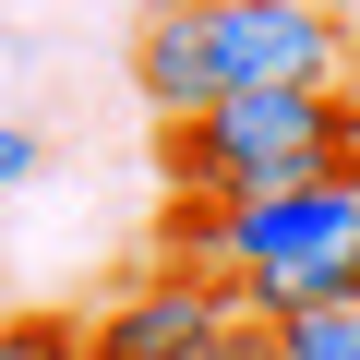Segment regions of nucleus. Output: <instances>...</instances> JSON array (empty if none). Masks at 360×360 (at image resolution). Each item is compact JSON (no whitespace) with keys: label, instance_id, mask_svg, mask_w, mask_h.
<instances>
[{"label":"nucleus","instance_id":"obj_2","mask_svg":"<svg viewBox=\"0 0 360 360\" xmlns=\"http://www.w3.org/2000/svg\"><path fill=\"white\" fill-rule=\"evenodd\" d=\"M229 324H240V300H229L217 276L156 264V276H132V288L84 324V360H205Z\"/></svg>","mask_w":360,"mask_h":360},{"label":"nucleus","instance_id":"obj_5","mask_svg":"<svg viewBox=\"0 0 360 360\" xmlns=\"http://www.w3.org/2000/svg\"><path fill=\"white\" fill-rule=\"evenodd\" d=\"M0 360H84V324H49V312H13V324H0Z\"/></svg>","mask_w":360,"mask_h":360},{"label":"nucleus","instance_id":"obj_7","mask_svg":"<svg viewBox=\"0 0 360 360\" xmlns=\"http://www.w3.org/2000/svg\"><path fill=\"white\" fill-rule=\"evenodd\" d=\"M205 360H276V336H264V324H252V312H240V324H229V336H217V348H205Z\"/></svg>","mask_w":360,"mask_h":360},{"label":"nucleus","instance_id":"obj_6","mask_svg":"<svg viewBox=\"0 0 360 360\" xmlns=\"http://www.w3.org/2000/svg\"><path fill=\"white\" fill-rule=\"evenodd\" d=\"M37 168H49V144H37L25 120H0V205H13V193H25V180H37Z\"/></svg>","mask_w":360,"mask_h":360},{"label":"nucleus","instance_id":"obj_4","mask_svg":"<svg viewBox=\"0 0 360 360\" xmlns=\"http://www.w3.org/2000/svg\"><path fill=\"white\" fill-rule=\"evenodd\" d=\"M264 336H276V360H360V300L288 312V324H264Z\"/></svg>","mask_w":360,"mask_h":360},{"label":"nucleus","instance_id":"obj_3","mask_svg":"<svg viewBox=\"0 0 360 360\" xmlns=\"http://www.w3.org/2000/svg\"><path fill=\"white\" fill-rule=\"evenodd\" d=\"M132 84L156 108V132L205 120L217 108V60H205V0H144V37H132Z\"/></svg>","mask_w":360,"mask_h":360},{"label":"nucleus","instance_id":"obj_1","mask_svg":"<svg viewBox=\"0 0 360 360\" xmlns=\"http://www.w3.org/2000/svg\"><path fill=\"white\" fill-rule=\"evenodd\" d=\"M156 168L180 180V205H252V193H300V180L360 168V96H217L205 120L156 132Z\"/></svg>","mask_w":360,"mask_h":360},{"label":"nucleus","instance_id":"obj_8","mask_svg":"<svg viewBox=\"0 0 360 360\" xmlns=\"http://www.w3.org/2000/svg\"><path fill=\"white\" fill-rule=\"evenodd\" d=\"M300 13H360V0H300Z\"/></svg>","mask_w":360,"mask_h":360}]
</instances>
